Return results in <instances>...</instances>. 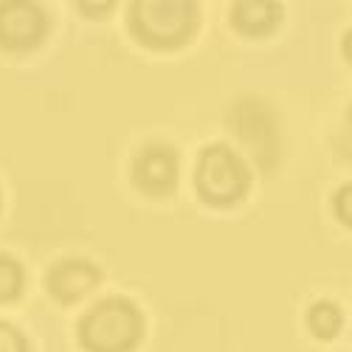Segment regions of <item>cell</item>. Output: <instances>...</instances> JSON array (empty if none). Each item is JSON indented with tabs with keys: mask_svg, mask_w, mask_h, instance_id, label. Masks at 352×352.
Returning a JSON list of instances; mask_svg holds the SVG:
<instances>
[{
	"mask_svg": "<svg viewBox=\"0 0 352 352\" xmlns=\"http://www.w3.org/2000/svg\"><path fill=\"white\" fill-rule=\"evenodd\" d=\"M133 32L150 48H178L197 23V6L189 0H141L133 6Z\"/></svg>",
	"mask_w": 352,
	"mask_h": 352,
	"instance_id": "cell-2",
	"label": "cell"
},
{
	"mask_svg": "<svg viewBox=\"0 0 352 352\" xmlns=\"http://www.w3.org/2000/svg\"><path fill=\"white\" fill-rule=\"evenodd\" d=\"M307 321H310V330L318 338H333L341 330V310L330 302H318L316 307H310Z\"/></svg>",
	"mask_w": 352,
	"mask_h": 352,
	"instance_id": "cell-8",
	"label": "cell"
},
{
	"mask_svg": "<svg viewBox=\"0 0 352 352\" xmlns=\"http://www.w3.org/2000/svg\"><path fill=\"white\" fill-rule=\"evenodd\" d=\"M48 32L45 14L37 3H0V48L28 51Z\"/></svg>",
	"mask_w": 352,
	"mask_h": 352,
	"instance_id": "cell-4",
	"label": "cell"
},
{
	"mask_svg": "<svg viewBox=\"0 0 352 352\" xmlns=\"http://www.w3.org/2000/svg\"><path fill=\"white\" fill-rule=\"evenodd\" d=\"M195 184L200 197L212 203V206H231V203L245 197L251 175L237 153L223 144H214L209 150H203L197 161Z\"/></svg>",
	"mask_w": 352,
	"mask_h": 352,
	"instance_id": "cell-3",
	"label": "cell"
},
{
	"mask_svg": "<svg viewBox=\"0 0 352 352\" xmlns=\"http://www.w3.org/2000/svg\"><path fill=\"white\" fill-rule=\"evenodd\" d=\"M99 279H102V274L91 262L63 259V262H56L48 274V290L54 299L68 305V302H79L82 296H87V293L99 285Z\"/></svg>",
	"mask_w": 352,
	"mask_h": 352,
	"instance_id": "cell-6",
	"label": "cell"
},
{
	"mask_svg": "<svg viewBox=\"0 0 352 352\" xmlns=\"http://www.w3.org/2000/svg\"><path fill=\"white\" fill-rule=\"evenodd\" d=\"M231 20H234V25H237L243 34L259 37V34L274 32V28L279 25L282 6L271 3V0H243V3L234 6Z\"/></svg>",
	"mask_w": 352,
	"mask_h": 352,
	"instance_id": "cell-7",
	"label": "cell"
},
{
	"mask_svg": "<svg viewBox=\"0 0 352 352\" xmlns=\"http://www.w3.org/2000/svg\"><path fill=\"white\" fill-rule=\"evenodd\" d=\"M0 352H28L23 333L6 324V321H0Z\"/></svg>",
	"mask_w": 352,
	"mask_h": 352,
	"instance_id": "cell-10",
	"label": "cell"
},
{
	"mask_svg": "<svg viewBox=\"0 0 352 352\" xmlns=\"http://www.w3.org/2000/svg\"><path fill=\"white\" fill-rule=\"evenodd\" d=\"M141 313L133 302L113 296L102 299L79 324V341L91 352H130L141 338Z\"/></svg>",
	"mask_w": 352,
	"mask_h": 352,
	"instance_id": "cell-1",
	"label": "cell"
},
{
	"mask_svg": "<svg viewBox=\"0 0 352 352\" xmlns=\"http://www.w3.org/2000/svg\"><path fill=\"white\" fill-rule=\"evenodd\" d=\"M336 214H338V220L344 226L352 228V184L338 189V195H336Z\"/></svg>",
	"mask_w": 352,
	"mask_h": 352,
	"instance_id": "cell-11",
	"label": "cell"
},
{
	"mask_svg": "<svg viewBox=\"0 0 352 352\" xmlns=\"http://www.w3.org/2000/svg\"><path fill=\"white\" fill-rule=\"evenodd\" d=\"M135 186L146 195H166L178 181V155L166 144H150L135 155Z\"/></svg>",
	"mask_w": 352,
	"mask_h": 352,
	"instance_id": "cell-5",
	"label": "cell"
},
{
	"mask_svg": "<svg viewBox=\"0 0 352 352\" xmlns=\"http://www.w3.org/2000/svg\"><path fill=\"white\" fill-rule=\"evenodd\" d=\"M23 290V268L12 256L0 254V302H12Z\"/></svg>",
	"mask_w": 352,
	"mask_h": 352,
	"instance_id": "cell-9",
	"label": "cell"
},
{
	"mask_svg": "<svg viewBox=\"0 0 352 352\" xmlns=\"http://www.w3.org/2000/svg\"><path fill=\"white\" fill-rule=\"evenodd\" d=\"M344 54H346V60L352 63V32L344 37Z\"/></svg>",
	"mask_w": 352,
	"mask_h": 352,
	"instance_id": "cell-12",
	"label": "cell"
}]
</instances>
